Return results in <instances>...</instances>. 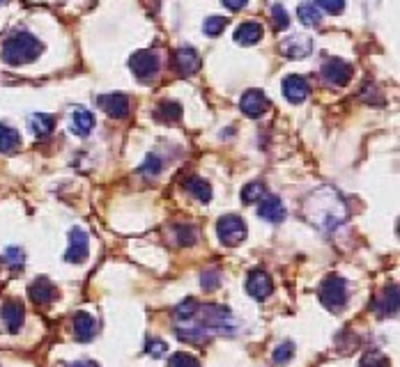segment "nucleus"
<instances>
[{
  "mask_svg": "<svg viewBox=\"0 0 400 367\" xmlns=\"http://www.w3.org/2000/svg\"><path fill=\"white\" fill-rule=\"evenodd\" d=\"M216 234H219V241L223 246H239L242 241L246 239V223L242 221L239 216H223L219 218V223H216Z\"/></svg>",
  "mask_w": 400,
  "mask_h": 367,
  "instance_id": "5",
  "label": "nucleus"
},
{
  "mask_svg": "<svg viewBox=\"0 0 400 367\" xmlns=\"http://www.w3.org/2000/svg\"><path fill=\"white\" fill-rule=\"evenodd\" d=\"M263 39V25L258 21H246V23H239L237 30H235V41L237 44H244V46H254Z\"/></svg>",
  "mask_w": 400,
  "mask_h": 367,
  "instance_id": "19",
  "label": "nucleus"
},
{
  "mask_svg": "<svg viewBox=\"0 0 400 367\" xmlns=\"http://www.w3.org/2000/svg\"><path fill=\"white\" fill-rule=\"evenodd\" d=\"M92 129H94V117H92V112L88 108H76L72 112V131L76 136H90L92 134Z\"/></svg>",
  "mask_w": 400,
  "mask_h": 367,
  "instance_id": "22",
  "label": "nucleus"
},
{
  "mask_svg": "<svg viewBox=\"0 0 400 367\" xmlns=\"http://www.w3.org/2000/svg\"><path fill=\"white\" fill-rule=\"evenodd\" d=\"M3 264L5 266H10L14 271H19L23 264H25V255H23V250L21 248H16V246H10L5 252H3Z\"/></svg>",
  "mask_w": 400,
  "mask_h": 367,
  "instance_id": "29",
  "label": "nucleus"
},
{
  "mask_svg": "<svg viewBox=\"0 0 400 367\" xmlns=\"http://www.w3.org/2000/svg\"><path fill=\"white\" fill-rule=\"evenodd\" d=\"M28 294H30L32 303L49 305L51 301H56L58 290H56V285L49 281V278H37V281H35V283L28 287Z\"/></svg>",
  "mask_w": 400,
  "mask_h": 367,
  "instance_id": "16",
  "label": "nucleus"
},
{
  "mask_svg": "<svg viewBox=\"0 0 400 367\" xmlns=\"http://www.w3.org/2000/svg\"><path fill=\"white\" fill-rule=\"evenodd\" d=\"M320 301L329 310H341L347 303V285L341 276H329L320 285Z\"/></svg>",
  "mask_w": 400,
  "mask_h": 367,
  "instance_id": "4",
  "label": "nucleus"
},
{
  "mask_svg": "<svg viewBox=\"0 0 400 367\" xmlns=\"http://www.w3.org/2000/svg\"><path fill=\"white\" fill-rule=\"evenodd\" d=\"M141 172L143 174H147V177H156V174L161 172V159L156 154H150L145 159V163H143V168H141Z\"/></svg>",
  "mask_w": 400,
  "mask_h": 367,
  "instance_id": "37",
  "label": "nucleus"
},
{
  "mask_svg": "<svg viewBox=\"0 0 400 367\" xmlns=\"http://www.w3.org/2000/svg\"><path fill=\"white\" fill-rule=\"evenodd\" d=\"M168 367H200V363L196 361L194 356H189V354H185V352H180V354H175V356L170 358Z\"/></svg>",
  "mask_w": 400,
  "mask_h": 367,
  "instance_id": "38",
  "label": "nucleus"
},
{
  "mask_svg": "<svg viewBox=\"0 0 400 367\" xmlns=\"http://www.w3.org/2000/svg\"><path fill=\"white\" fill-rule=\"evenodd\" d=\"M219 283H221L219 271H205V273H203V287H205V290H214V287H219Z\"/></svg>",
  "mask_w": 400,
  "mask_h": 367,
  "instance_id": "40",
  "label": "nucleus"
},
{
  "mask_svg": "<svg viewBox=\"0 0 400 367\" xmlns=\"http://www.w3.org/2000/svg\"><path fill=\"white\" fill-rule=\"evenodd\" d=\"M225 25H228V19H225V16H207L203 23V32L210 34V37H219V34L225 30Z\"/></svg>",
  "mask_w": 400,
  "mask_h": 367,
  "instance_id": "30",
  "label": "nucleus"
},
{
  "mask_svg": "<svg viewBox=\"0 0 400 367\" xmlns=\"http://www.w3.org/2000/svg\"><path fill=\"white\" fill-rule=\"evenodd\" d=\"M72 367H99L97 363H74Z\"/></svg>",
  "mask_w": 400,
  "mask_h": 367,
  "instance_id": "42",
  "label": "nucleus"
},
{
  "mask_svg": "<svg viewBox=\"0 0 400 367\" xmlns=\"http://www.w3.org/2000/svg\"><path fill=\"white\" fill-rule=\"evenodd\" d=\"M177 337L182 340V342H191V345H200V342H207L210 340V333H207L205 328H200V326H180L177 328Z\"/></svg>",
  "mask_w": 400,
  "mask_h": 367,
  "instance_id": "26",
  "label": "nucleus"
},
{
  "mask_svg": "<svg viewBox=\"0 0 400 367\" xmlns=\"http://www.w3.org/2000/svg\"><path fill=\"white\" fill-rule=\"evenodd\" d=\"M129 67H132L134 76L138 78L141 83L152 81V78L159 74V58H156L152 51H136V53L129 58Z\"/></svg>",
  "mask_w": 400,
  "mask_h": 367,
  "instance_id": "6",
  "label": "nucleus"
},
{
  "mask_svg": "<svg viewBox=\"0 0 400 367\" xmlns=\"http://www.w3.org/2000/svg\"><path fill=\"white\" fill-rule=\"evenodd\" d=\"M292 356H294V345H292V342H283V345L276 347L274 363H276V365H283V363H288Z\"/></svg>",
  "mask_w": 400,
  "mask_h": 367,
  "instance_id": "34",
  "label": "nucleus"
},
{
  "mask_svg": "<svg viewBox=\"0 0 400 367\" xmlns=\"http://www.w3.org/2000/svg\"><path fill=\"white\" fill-rule=\"evenodd\" d=\"M323 78L329 85H347L352 78V67L341 58H327L323 63Z\"/></svg>",
  "mask_w": 400,
  "mask_h": 367,
  "instance_id": "9",
  "label": "nucleus"
},
{
  "mask_svg": "<svg viewBox=\"0 0 400 367\" xmlns=\"http://www.w3.org/2000/svg\"><path fill=\"white\" fill-rule=\"evenodd\" d=\"M315 7L327 14H341L345 10V0H315Z\"/></svg>",
  "mask_w": 400,
  "mask_h": 367,
  "instance_id": "35",
  "label": "nucleus"
},
{
  "mask_svg": "<svg viewBox=\"0 0 400 367\" xmlns=\"http://www.w3.org/2000/svg\"><path fill=\"white\" fill-rule=\"evenodd\" d=\"M0 324L5 326L7 333H19L23 326V305L19 301H7L0 308Z\"/></svg>",
  "mask_w": 400,
  "mask_h": 367,
  "instance_id": "13",
  "label": "nucleus"
},
{
  "mask_svg": "<svg viewBox=\"0 0 400 367\" xmlns=\"http://www.w3.org/2000/svg\"><path fill=\"white\" fill-rule=\"evenodd\" d=\"M246 292H249L251 296H254V299H258V301L267 299V296L274 292L272 278H269V276L265 273V271H260V269L251 271L249 278H246Z\"/></svg>",
  "mask_w": 400,
  "mask_h": 367,
  "instance_id": "11",
  "label": "nucleus"
},
{
  "mask_svg": "<svg viewBox=\"0 0 400 367\" xmlns=\"http://www.w3.org/2000/svg\"><path fill=\"white\" fill-rule=\"evenodd\" d=\"M304 214H306L308 221L315 227H320V230L332 232L347 221V205L336 188L323 186V188L313 191V193L306 198V202H304Z\"/></svg>",
  "mask_w": 400,
  "mask_h": 367,
  "instance_id": "1",
  "label": "nucleus"
},
{
  "mask_svg": "<svg viewBox=\"0 0 400 367\" xmlns=\"http://www.w3.org/2000/svg\"><path fill=\"white\" fill-rule=\"evenodd\" d=\"M359 367H391V363H389L387 356L373 352V354H366V356L361 358V365Z\"/></svg>",
  "mask_w": 400,
  "mask_h": 367,
  "instance_id": "36",
  "label": "nucleus"
},
{
  "mask_svg": "<svg viewBox=\"0 0 400 367\" xmlns=\"http://www.w3.org/2000/svg\"><path fill=\"white\" fill-rule=\"evenodd\" d=\"M239 108H242V112H244L246 117L256 120V117L263 115V112H267L269 99L260 90H246L244 94H242V99H239Z\"/></svg>",
  "mask_w": 400,
  "mask_h": 367,
  "instance_id": "10",
  "label": "nucleus"
},
{
  "mask_svg": "<svg viewBox=\"0 0 400 367\" xmlns=\"http://www.w3.org/2000/svg\"><path fill=\"white\" fill-rule=\"evenodd\" d=\"M265 193H267V188H265L263 181H251L242 188V202L254 205V202H258V200H263Z\"/></svg>",
  "mask_w": 400,
  "mask_h": 367,
  "instance_id": "27",
  "label": "nucleus"
},
{
  "mask_svg": "<svg viewBox=\"0 0 400 367\" xmlns=\"http://www.w3.org/2000/svg\"><path fill=\"white\" fill-rule=\"evenodd\" d=\"M281 53L290 60H304L313 53V41L306 34H294V37L285 39L281 44Z\"/></svg>",
  "mask_w": 400,
  "mask_h": 367,
  "instance_id": "12",
  "label": "nucleus"
},
{
  "mask_svg": "<svg viewBox=\"0 0 400 367\" xmlns=\"http://www.w3.org/2000/svg\"><path fill=\"white\" fill-rule=\"evenodd\" d=\"M94 330H97V324H94V319L90 317V314L78 312L74 317V333H76L78 342H90V340L94 337Z\"/></svg>",
  "mask_w": 400,
  "mask_h": 367,
  "instance_id": "21",
  "label": "nucleus"
},
{
  "mask_svg": "<svg viewBox=\"0 0 400 367\" xmlns=\"http://www.w3.org/2000/svg\"><path fill=\"white\" fill-rule=\"evenodd\" d=\"M196 310H198V303L194 299H187V301H182L177 308H175V317L180 321H191V319H194Z\"/></svg>",
  "mask_w": 400,
  "mask_h": 367,
  "instance_id": "32",
  "label": "nucleus"
},
{
  "mask_svg": "<svg viewBox=\"0 0 400 367\" xmlns=\"http://www.w3.org/2000/svg\"><path fill=\"white\" fill-rule=\"evenodd\" d=\"M3 3H5V0H0V5H3Z\"/></svg>",
  "mask_w": 400,
  "mask_h": 367,
  "instance_id": "43",
  "label": "nucleus"
},
{
  "mask_svg": "<svg viewBox=\"0 0 400 367\" xmlns=\"http://www.w3.org/2000/svg\"><path fill=\"white\" fill-rule=\"evenodd\" d=\"M42 51H44V44H42L32 32L28 30H16L10 37L3 41V51H0V58H3L5 65L10 67H21V65H30L35 63Z\"/></svg>",
  "mask_w": 400,
  "mask_h": 367,
  "instance_id": "2",
  "label": "nucleus"
},
{
  "mask_svg": "<svg viewBox=\"0 0 400 367\" xmlns=\"http://www.w3.org/2000/svg\"><path fill=\"white\" fill-rule=\"evenodd\" d=\"M166 349H168V345L163 342V340H150V342L145 345L147 356H152V358H163L166 356Z\"/></svg>",
  "mask_w": 400,
  "mask_h": 367,
  "instance_id": "39",
  "label": "nucleus"
},
{
  "mask_svg": "<svg viewBox=\"0 0 400 367\" xmlns=\"http://www.w3.org/2000/svg\"><path fill=\"white\" fill-rule=\"evenodd\" d=\"M88 252H90L88 232L81 230V227H72V232H69V248L65 252V259L72 262V264H81V262L88 259Z\"/></svg>",
  "mask_w": 400,
  "mask_h": 367,
  "instance_id": "7",
  "label": "nucleus"
},
{
  "mask_svg": "<svg viewBox=\"0 0 400 367\" xmlns=\"http://www.w3.org/2000/svg\"><path fill=\"white\" fill-rule=\"evenodd\" d=\"M154 117L163 122V124H177L182 120V106L177 101H159L154 110Z\"/></svg>",
  "mask_w": 400,
  "mask_h": 367,
  "instance_id": "23",
  "label": "nucleus"
},
{
  "mask_svg": "<svg viewBox=\"0 0 400 367\" xmlns=\"http://www.w3.org/2000/svg\"><path fill=\"white\" fill-rule=\"evenodd\" d=\"M175 67L182 76H194L200 69V56L196 53L194 46H180L175 51Z\"/></svg>",
  "mask_w": 400,
  "mask_h": 367,
  "instance_id": "15",
  "label": "nucleus"
},
{
  "mask_svg": "<svg viewBox=\"0 0 400 367\" xmlns=\"http://www.w3.org/2000/svg\"><path fill=\"white\" fill-rule=\"evenodd\" d=\"M28 127L37 138H49L56 129V117L49 112H32L28 117Z\"/></svg>",
  "mask_w": 400,
  "mask_h": 367,
  "instance_id": "20",
  "label": "nucleus"
},
{
  "mask_svg": "<svg viewBox=\"0 0 400 367\" xmlns=\"http://www.w3.org/2000/svg\"><path fill=\"white\" fill-rule=\"evenodd\" d=\"M297 16H299V21H301L304 25H320V21H323V14L318 12L315 3H304V5H299Z\"/></svg>",
  "mask_w": 400,
  "mask_h": 367,
  "instance_id": "28",
  "label": "nucleus"
},
{
  "mask_svg": "<svg viewBox=\"0 0 400 367\" xmlns=\"http://www.w3.org/2000/svg\"><path fill=\"white\" fill-rule=\"evenodd\" d=\"M99 108L106 112L113 120H125L132 110V103H129V97L123 92H111V94H101L97 97Z\"/></svg>",
  "mask_w": 400,
  "mask_h": 367,
  "instance_id": "8",
  "label": "nucleus"
},
{
  "mask_svg": "<svg viewBox=\"0 0 400 367\" xmlns=\"http://www.w3.org/2000/svg\"><path fill=\"white\" fill-rule=\"evenodd\" d=\"M258 216L267 223H281L285 218V205L276 195H267V198L260 200Z\"/></svg>",
  "mask_w": 400,
  "mask_h": 367,
  "instance_id": "17",
  "label": "nucleus"
},
{
  "mask_svg": "<svg viewBox=\"0 0 400 367\" xmlns=\"http://www.w3.org/2000/svg\"><path fill=\"white\" fill-rule=\"evenodd\" d=\"M308 92H311V87H308L306 78H304V76L292 74V76H288L283 81V94H285V99H288L290 103L306 101L308 99Z\"/></svg>",
  "mask_w": 400,
  "mask_h": 367,
  "instance_id": "14",
  "label": "nucleus"
},
{
  "mask_svg": "<svg viewBox=\"0 0 400 367\" xmlns=\"http://www.w3.org/2000/svg\"><path fill=\"white\" fill-rule=\"evenodd\" d=\"M19 145H21L19 131L0 122V154H12L14 150H19Z\"/></svg>",
  "mask_w": 400,
  "mask_h": 367,
  "instance_id": "24",
  "label": "nucleus"
},
{
  "mask_svg": "<svg viewBox=\"0 0 400 367\" xmlns=\"http://www.w3.org/2000/svg\"><path fill=\"white\" fill-rule=\"evenodd\" d=\"M375 312H377V317H396V312H398V287L396 285H389L387 290L377 296Z\"/></svg>",
  "mask_w": 400,
  "mask_h": 367,
  "instance_id": "18",
  "label": "nucleus"
},
{
  "mask_svg": "<svg viewBox=\"0 0 400 367\" xmlns=\"http://www.w3.org/2000/svg\"><path fill=\"white\" fill-rule=\"evenodd\" d=\"M185 188L198 200V202H210V200H212V186L205 179H200V177H189L185 181Z\"/></svg>",
  "mask_w": 400,
  "mask_h": 367,
  "instance_id": "25",
  "label": "nucleus"
},
{
  "mask_svg": "<svg viewBox=\"0 0 400 367\" xmlns=\"http://www.w3.org/2000/svg\"><path fill=\"white\" fill-rule=\"evenodd\" d=\"M246 3H249V0H223V5L228 7V10H232V12L242 10V7H244Z\"/></svg>",
  "mask_w": 400,
  "mask_h": 367,
  "instance_id": "41",
  "label": "nucleus"
},
{
  "mask_svg": "<svg viewBox=\"0 0 400 367\" xmlns=\"http://www.w3.org/2000/svg\"><path fill=\"white\" fill-rule=\"evenodd\" d=\"M175 237L180 246H194L198 234H196V227L194 225H177L175 227Z\"/></svg>",
  "mask_w": 400,
  "mask_h": 367,
  "instance_id": "31",
  "label": "nucleus"
},
{
  "mask_svg": "<svg viewBox=\"0 0 400 367\" xmlns=\"http://www.w3.org/2000/svg\"><path fill=\"white\" fill-rule=\"evenodd\" d=\"M200 319V328L205 330H216V333H235V328H237V324H235L232 314L228 308H223V305H203L194 314V319Z\"/></svg>",
  "mask_w": 400,
  "mask_h": 367,
  "instance_id": "3",
  "label": "nucleus"
},
{
  "mask_svg": "<svg viewBox=\"0 0 400 367\" xmlns=\"http://www.w3.org/2000/svg\"><path fill=\"white\" fill-rule=\"evenodd\" d=\"M272 23H274L276 30H285L290 25V16H288V12H285L283 5L272 7Z\"/></svg>",
  "mask_w": 400,
  "mask_h": 367,
  "instance_id": "33",
  "label": "nucleus"
}]
</instances>
